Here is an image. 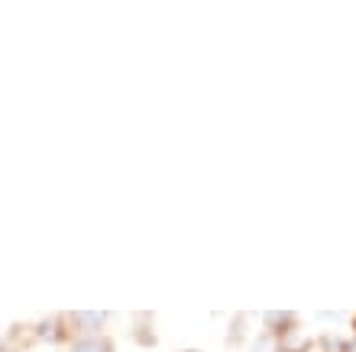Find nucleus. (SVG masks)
Here are the masks:
<instances>
[{"mask_svg":"<svg viewBox=\"0 0 356 352\" xmlns=\"http://www.w3.org/2000/svg\"><path fill=\"white\" fill-rule=\"evenodd\" d=\"M107 320H111V317L104 314V310H75V314H65L72 340H78V336H104Z\"/></svg>","mask_w":356,"mask_h":352,"instance_id":"1","label":"nucleus"},{"mask_svg":"<svg viewBox=\"0 0 356 352\" xmlns=\"http://www.w3.org/2000/svg\"><path fill=\"white\" fill-rule=\"evenodd\" d=\"M33 336L42 340L49 346H58V343H72V333H68V324H65V314H52V317H42L36 326H33Z\"/></svg>","mask_w":356,"mask_h":352,"instance_id":"2","label":"nucleus"},{"mask_svg":"<svg viewBox=\"0 0 356 352\" xmlns=\"http://www.w3.org/2000/svg\"><path fill=\"white\" fill-rule=\"evenodd\" d=\"M279 340V352H311L314 349V343H311V336L301 330V326H291L289 333L275 336Z\"/></svg>","mask_w":356,"mask_h":352,"instance_id":"3","label":"nucleus"},{"mask_svg":"<svg viewBox=\"0 0 356 352\" xmlns=\"http://www.w3.org/2000/svg\"><path fill=\"white\" fill-rule=\"evenodd\" d=\"M133 340L140 346H156V317L152 314L133 317Z\"/></svg>","mask_w":356,"mask_h":352,"instance_id":"4","label":"nucleus"},{"mask_svg":"<svg viewBox=\"0 0 356 352\" xmlns=\"http://www.w3.org/2000/svg\"><path fill=\"white\" fill-rule=\"evenodd\" d=\"M68 352H113V340L104 336H78L68 343Z\"/></svg>","mask_w":356,"mask_h":352,"instance_id":"5","label":"nucleus"},{"mask_svg":"<svg viewBox=\"0 0 356 352\" xmlns=\"http://www.w3.org/2000/svg\"><path fill=\"white\" fill-rule=\"evenodd\" d=\"M263 326H266V333L282 336V333H289L291 326H298V317L295 314H263Z\"/></svg>","mask_w":356,"mask_h":352,"instance_id":"6","label":"nucleus"},{"mask_svg":"<svg viewBox=\"0 0 356 352\" xmlns=\"http://www.w3.org/2000/svg\"><path fill=\"white\" fill-rule=\"evenodd\" d=\"M250 352H279V340L263 330V333H256V340L250 343Z\"/></svg>","mask_w":356,"mask_h":352,"instance_id":"7","label":"nucleus"},{"mask_svg":"<svg viewBox=\"0 0 356 352\" xmlns=\"http://www.w3.org/2000/svg\"><path fill=\"white\" fill-rule=\"evenodd\" d=\"M246 320H250L246 314H240V317L234 320V333H227V343H230V346H240V343H243V336H246L243 324H246Z\"/></svg>","mask_w":356,"mask_h":352,"instance_id":"8","label":"nucleus"},{"mask_svg":"<svg viewBox=\"0 0 356 352\" xmlns=\"http://www.w3.org/2000/svg\"><path fill=\"white\" fill-rule=\"evenodd\" d=\"M343 352H356V336H353V340H347V343H343Z\"/></svg>","mask_w":356,"mask_h":352,"instance_id":"9","label":"nucleus"},{"mask_svg":"<svg viewBox=\"0 0 356 352\" xmlns=\"http://www.w3.org/2000/svg\"><path fill=\"white\" fill-rule=\"evenodd\" d=\"M185 352H197V349H185Z\"/></svg>","mask_w":356,"mask_h":352,"instance_id":"10","label":"nucleus"},{"mask_svg":"<svg viewBox=\"0 0 356 352\" xmlns=\"http://www.w3.org/2000/svg\"><path fill=\"white\" fill-rule=\"evenodd\" d=\"M353 330H356V320H353Z\"/></svg>","mask_w":356,"mask_h":352,"instance_id":"11","label":"nucleus"}]
</instances>
